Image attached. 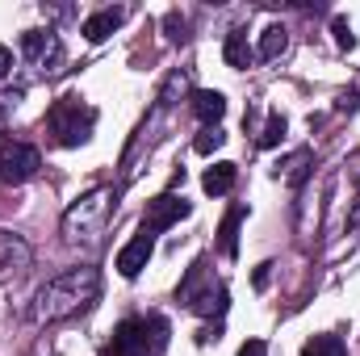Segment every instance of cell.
Segmentation results:
<instances>
[{
	"label": "cell",
	"instance_id": "cell-1",
	"mask_svg": "<svg viewBox=\"0 0 360 356\" xmlns=\"http://www.w3.org/2000/svg\"><path fill=\"white\" fill-rule=\"evenodd\" d=\"M96 289H101V272L96 268H68L63 276L46 281V289H38L30 314L38 323H59V319L76 314L80 306H89L96 298Z\"/></svg>",
	"mask_w": 360,
	"mask_h": 356
},
{
	"label": "cell",
	"instance_id": "cell-2",
	"mask_svg": "<svg viewBox=\"0 0 360 356\" xmlns=\"http://www.w3.org/2000/svg\"><path fill=\"white\" fill-rule=\"evenodd\" d=\"M164 348H168V319L143 314V319H126L113 327L109 356H160Z\"/></svg>",
	"mask_w": 360,
	"mask_h": 356
},
{
	"label": "cell",
	"instance_id": "cell-3",
	"mask_svg": "<svg viewBox=\"0 0 360 356\" xmlns=\"http://www.w3.org/2000/svg\"><path fill=\"white\" fill-rule=\"evenodd\" d=\"M46 126H51L59 147H80V143H89L92 126H96V109L80 105V96H63V101L51 105Z\"/></svg>",
	"mask_w": 360,
	"mask_h": 356
},
{
	"label": "cell",
	"instance_id": "cell-4",
	"mask_svg": "<svg viewBox=\"0 0 360 356\" xmlns=\"http://www.w3.org/2000/svg\"><path fill=\"white\" fill-rule=\"evenodd\" d=\"M105 214H109V197H105V193L80 197V201L63 214V235H68V239H96L101 227H105Z\"/></svg>",
	"mask_w": 360,
	"mask_h": 356
},
{
	"label": "cell",
	"instance_id": "cell-5",
	"mask_svg": "<svg viewBox=\"0 0 360 356\" xmlns=\"http://www.w3.org/2000/svg\"><path fill=\"white\" fill-rule=\"evenodd\" d=\"M38 168H42L38 147H30V143H0V180L4 184H25Z\"/></svg>",
	"mask_w": 360,
	"mask_h": 356
},
{
	"label": "cell",
	"instance_id": "cell-6",
	"mask_svg": "<svg viewBox=\"0 0 360 356\" xmlns=\"http://www.w3.org/2000/svg\"><path fill=\"white\" fill-rule=\"evenodd\" d=\"M184 214H188V201H184V197H176V193H160V197L147 205L143 231H147V235H155V231H168V227H176Z\"/></svg>",
	"mask_w": 360,
	"mask_h": 356
},
{
	"label": "cell",
	"instance_id": "cell-7",
	"mask_svg": "<svg viewBox=\"0 0 360 356\" xmlns=\"http://www.w3.org/2000/svg\"><path fill=\"white\" fill-rule=\"evenodd\" d=\"M151 252H155V239L143 231V235H134L122 252H117V272L122 276H139L143 268H147V260H151Z\"/></svg>",
	"mask_w": 360,
	"mask_h": 356
},
{
	"label": "cell",
	"instance_id": "cell-8",
	"mask_svg": "<svg viewBox=\"0 0 360 356\" xmlns=\"http://www.w3.org/2000/svg\"><path fill=\"white\" fill-rule=\"evenodd\" d=\"M21 51L34 63H55L59 59V38L51 30H30V34H21Z\"/></svg>",
	"mask_w": 360,
	"mask_h": 356
},
{
	"label": "cell",
	"instance_id": "cell-9",
	"mask_svg": "<svg viewBox=\"0 0 360 356\" xmlns=\"http://www.w3.org/2000/svg\"><path fill=\"white\" fill-rule=\"evenodd\" d=\"M193 113L205 122V126H218L222 122V113H226V96L214 89H197L193 92Z\"/></svg>",
	"mask_w": 360,
	"mask_h": 356
},
{
	"label": "cell",
	"instance_id": "cell-10",
	"mask_svg": "<svg viewBox=\"0 0 360 356\" xmlns=\"http://www.w3.org/2000/svg\"><path fill=\"white\" fill-rule=\"evenodd\" d=\"M243 205H231L226 210V218H222V227H218V252L226 256V260H235V252H239V222H243Z\"/></svg>",
	"mask_w": 360,
	"mask_h": 356
},
{
	"label": "cell",
	"instance_id": "cell-11",
	"mask_svg": "<svg viewBox=\"0 0 360 356\" xmlns=\"http://www.w3.org/2000/svg\"><path fill=\"white\" fill-rule=\"evenodd\" d=\"M122 21H126V8H101V13H92L89 21H84V38L89 42H105Z\"/></svg>",
	"mask_w": 360,
	"mask_h": 356
},
{
	"label": "cell",
	"instance_id": "cell-12",
	"mask_svg": "<svg viewBox=\"0 0 360 356\" xmlns=\"http://www.w3.org/2000/svg\"><path fill=\"white\" fill-rule=\"evenodd\" d=\"M235 180H239V168H235V164H214V168H205L201 189H205V193H214V197H222V193H231V189H235Z\"/></svg>",
	"mask_w": 360,
	"mask_h": 356
},
{
	"label": "cell",
	"instance_id": "cell-13",
	"mask_svg": "<svg viewBox=\"0 0 360 356\" xmlns=\"http://www.w3.org/2000/svg\"><path fill=\"white\" fill-rule=\"evenodd\" d=\"M222 55H226V63H231V68H248V59H252L248 34H243V30H235V34L226 38V46H222Z\"/></svg>",
	"mask_w": 360,
	"mask_h": 356
},
{
	"label": "cell",
	"instance_id": "cell-14",
	"mask_svg": "<svg viewBox=\"0 0 360 356\" xmlns=\"http://www.w3.org/2000/svg\"><path fill=\"white\" fill-rule=\"evenodd\" d=\"M193 310H197V314H222V310H226V285H218V289L210 285V289L193 302Z\"/></svg>",
	"mask_w": 360,
	"mask_h": 356
},
{
	"label": "cell",
	"instance_id": "cell-15",
	"mask_svg": "<svg viewBox=\"0 0 360 356\" xmlns=\"http://www.w3.org/2000/svg\"><path fill=\"white\" fill-rule=\"evenodd\" d=\"M285 46H289V34H285L281 25H269V30H264V38H260V59H276Z\"/></svg>",
	"mask_w": 360,
	"mask_h": 356
},
{
	"label": "cell",
	"instance_id": "cell-16",
	"mask_svg": "<svg viewBox=\"0 0 360 356\" xmlns=\"http://www.w3.org/2000/svg\"><path fill=\"white\" fill-rule=\"evenodd\" d=\"M306 356H348V348H344L340 336H314L306 344Z\"/></svg>",
	"mask_w": 360,
	"mask_h": 356
},
{
	"label": "cell",
	"instance_id": "cell-17",
	"mask_svg": "<svg viewBox=\"0 0 360 356\" xmlns=\"http://www.w3.org/2000/svg\"><path fill=\"white\" fill-rule=\"evenodd\" d=\"M222 143H226V134H222L218 126H210V130H201V134H197V143H193V151H197V155H214V151H218Z\"/></svg>",
	"mask_w": 360,
	"mask_h": 356
},
{
	"label": "cell",
	"instance_id": "cell-18",
	"mask_svg": "<svg viewBox=\"0 0 360 356\" xmlns=\"http://www.w3.org/2000/svg\"><path fill=\"white\" fill-rule=\"evenodd\" d=\"M281 139H285V117H281V113H272L269 126H264V134H260V147H276Z\"/></svg>",
	"mask_w": 360,
	"mask_h": 356
},
{
	"label": "cell",
	"instance_id": "cell-19",
	"mask_svg": "<svg viewBox=\"0 0 360 356\" xmlns=\"http://www.w3.org/2000/svg\"><path fill=\"white\" fill-rule=\"evenodd\" d=\"M335 42H340L344 51H352V46H356V38H352V30H348V21H344V17H335Z\"/></svg>",
	"mask_w": 360,
	"mask_h": 356
},
{
	"label": "cell",
	"instance_id": "cell-20",
	"mask_svg": "<svg viewBox=\"0 0 360 356\" xmlns=\"http://www.w3.org/2000/svg\"><path fill=\"white\" fill-rule=\"evenodd\" d=\"M239 356H269V344H264V340H248V344L239 348Z\"/></svg>",
	"mask_w": 360,
	"mask_h": 356
},
{
	"label": "cell",
	"instance_id": "cell-21",
	"mask_svg": "<svg viewBox=\"0 0 360 356\" xmlns=\"http://www.w3.org/2000/svg\"><path fill=\"white\" fill-rule=\"evenodd\" d=\"M8 68H13V51H8V46H0V80L8 76Z\"/></svg>",
	"mask_w": 360,
	"mask_h": 356
},
{
	"label": "cell",
	"instance_id": "cell-22",
	"mask_svg": "<svg viewBox=\"0 0 360 356\" xmlns=\"http://www.w3.org/2000/svg\"><path fill=\"white\" fill-rule=\"evenodd\" d=\"M269 268H272V265H260V268H256V289H264V285H269Z\"/></svg>",
	"mask_w": 360,
	"mask_h": 356
},
{
	"label": "cell",
	"instance_id": "cell-23",
	"mask_svg": "<svg viewBox=\"0 0 360 356\" xmlns=\"http://www.w3.org/2000/svg\"><path fill=\"white\" fill-rule=\"evenodd\" d=\"M352 177L360 180V151H356V155H352Z\"/></svg>",
	"mask_w": 360,
	"mask_h": 356
}]
</instances>
